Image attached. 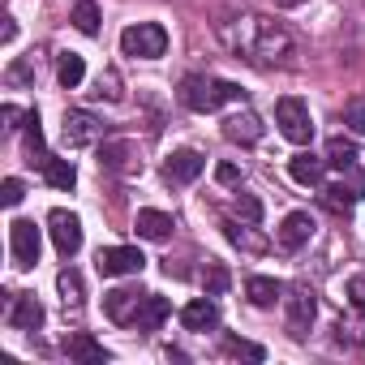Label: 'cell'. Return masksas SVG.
Returning a JSON list of instances; mask_svg holds the SVG:
<instances>
[{"label": "cell", "instance_id": "cell-4", "mask_svg": "<svg viewBox=\"0 0 365 365\" xmlns=\"http://www.w3.org/2000/svg\"><path fill=\"white\" fill-rule=\"evenodd\" d=\"M43 254V228L35 220H14L9 224V258L18 271H35Z\"/></svg>", "mask_w": 365, "mask_h": 365}, {"label": "cell", "instance_id": "cell-17", "mask_svg": "<svg viewBox=\"0 0 365 365\" xmlns=\"http://www.w3.org/2000/svg\"><path fill=\"white\" fill-rule=\"evenodd\" d=\"M172 228H176V220H172L168 211H155V207H142L138 220H133V232H138L142 241H168Z\"/></svg>", "mask_w": 365, "mask_h": 365}, {"label": "cell", "instance_id": "cell-7", "mask_svg": "<svg viewBox=\"0 0 365 365\" xmlns=\"http://www.w3.org/2000/svg\"><path fill=\"white\" fill-rule=\"evenodd\" d=\"M314 232H318V224H314L309 211H288V215L279 220V228H275V245H279L284 254H297V250H305V245L314 241Z\"/></svg>", "mask_w": 365, "mask_h": 365}, {"label": "cell", "instance_id": "cell-33", "mask_svg": "<svg viewBox=\"0 0 365 365\" xmlns=\"http://www.w3.org/2000/svg\"><path fill=\"white\" fill-rule=\"evenodd\" d=\"M91 95H95V99H112V103H116V99H120V95H125V91H120V78H116V73H112V69H108V73H103V78H99V86H95V91H91Z\"/></svg>", "mask_w": 365, "mask_h": 365}, {"label": "cell", "instance_id": "cell-5", "mask_svg": "<svg viewBox=\"0 0 365 365\" xmlns=\"http://www.w3.org/2000/svg\"><path fill=\"white\" fill-rule=\"evenodd\" d=\"M275 125H279V133H284L292 146H309V142H314V116H309V108H305L301 99H292V95H284V99L275 103Z\"/></svg>", "mask_w": 365, "mask_h": 365}, {"label": "cell", "instance_id": "cell-30", "mask_svg": "<svg viewBox=\"0 0 365 365\" xmlns=\"http://www.w3.org/2000/svg\"><path fill=\"white\" fill-rule=\"evenodd\" d=\"M224 352L228 356H245V361H267V348L262 344H250V339H237V335L224 339Z\"/></svg>", "mask_w": 365, "mask_h": 365}, {"label": "cell", "instance_id": "cell-35", "mask_svg": "<svg viewBox=\"0 0 365 365\" xmlns=\"http://www.w3.org/2000/svg\"><path fill=\"white\" fill-rule=\"evenodd\" d=\"M22 198H26V185H22L18 176H9L5 185H0V202H5V207H18Z\"/></svg>", "mask_w": 365, "mask_h": 365}, {"label": "cell", "instance_id": "cell-40", "mask_svg": "<svg viewBox=\"0 0 365 365\" xmlns=\"http://www.w3.org/2000/svg\"><path fill=\"white\" fill-rule=\"evenodd\" d=\"M14 39H18V22H14V18H5V35H0V43H5V48H9Z\"/></svg>", "mask_w": 365, "mask_h": 365}, {"label": "cell", "instance_id": "cell-34", "mask_svg": "<svg viewBox=\"0 0 365 365\" xmlns=\"http://www.w3.org/2000/svg\"><path fill=\"white\" fill-rule=\"evenodd\" d=\"M202 288H207L211 297H224V292H228V271H224V267L202 271Z\"/></svg>", "mask_w": 365, "mask_h": 365}, {"label": "cell", "instance_id": "cell-21", "mask_svg": "<svg viewBox=\"0 0 365 365\" xmlns=\"http://www.w3.org/2000/svg\"><path fill=\"white\" fill-rule=\"evenodd\" d=\"M56 82H61L65 91H78V86L86 82V61H82L78 52H61V56H56Z\"/></svg>", "mask_w": 365, "mask_h": 365}, {"label": "cell", "instance_id": "cell-14", "mask_svg": "<svg viewBox=\"0 0 365 365\" xmlns=\"http://www.w3.org/2000/svg\"><path fill=\"white\" fill-rule=\"evenodd\" d=\"M142 301H146V292H142V288H112V292H103V314H108L112 322L129 327Z\"/></svg>", "mask_w": 365, "mask_h": 365}, {"label": "cell", "instance_id": "cell-23", "mask_svg": "<svg viewBox=\"0 0 365 365\" xmlns=\"http://www.w3.org/2000/svg\"><path fill=\"white\" fill-rule=\"evenodd\" d=\"M39 172H43V180H48L52 190H73V185H78V168H73L69 159H56V155H52Z\"/></svg>", "mask_w": 365, "mask_h": 365}, {"label": "cell", "instance_id": "cell-10", "mask_svg": "<svg viewBox=\"0 0 365 365\" xmlns=\"http://www.w3.org/2000/svg\"><path fill=\"white\" fill-rule=\"evenodd\" d=\"M5 327H9V331H39V327H43V305H39V297H35V292H9Z\"/></svg>", "mask_w": 365, "mask_h": 365}, {"label": "cell", "instance_id": "cell-37", "mask_svg": "<svg viewBox=\"0 0 365 365\" xmlns=\"http://www.w3.org/2000/svg\"><path fill=\"white\" fill-rule=\"evenodd\" d=\"M215 180H220V185H241V168L237 163H220L215 168Z\"/></svg>", "mask_w": 365, "mask_h": 365}, {"label": "cell", "instance_id": "cell-2", "mask_svg": "<svg viewBox=\"0 0 365 365\" xmlns=\"http://www.w3.org/2000/svg\"><path fill=\"white\" fill-rule=\"evenodd\" d=\"M180 103H185L190 112H220L224 103H245V91L237 82H224V78H207V73H190L180 78Z\"/></svg>", "mask_w": 365, "mask_h": 365}, {"label": "cell", "instance_id": "cell-6", "mask_svg": "<svg viewBox=\"0 0 365 365\" xmlns=\"http://www.w3.org/2000/svg\"><path fill=\"white\" fill-rule=\"evenodd\" d=\"M48 232H52V245H56V254H61L65 262L78 258V250H82V220H78L73 211L56 207V211L48 215Z\"/></svg>", "mask_w": 365, "mask_h": 365}, {"label": "cell", "instance_id": "cell-38", "mask_svg": "<svg viewBox=\"0 0 365 365\" xmlns=\"http://www.w3.org/2000/svg\"><path fill=\"white\" fill-rule=\"evenodd\" d=\"M348 190H352V194H356V198H365V172H361V168H356V163H352V168H348Z\"/></svg>", "mask_w": 365, "mask_h": 365}, {"label": "cell", "instance_id": "cell-29", "mask_svg": "<svg viewBox=\"0 0 365 365\" xmlns=\"http://www.w3.org/2000/svg\"><path fill=\"white\" fill-rule=\"evenodd\" d=\"M5 82H9L14 91L31 86V82H35V56H22V61H14V65L5 69Z\"/></svg>", "mask_w": 365, "mask_h": 365}, {"label": "cell", "instance_id": "cell-1", "mask_svg": "<svg viewBox=\"0 0 365 365\" xmlns=\"http://www.w3.org/2000/svg\"><path fill=\"white\" fill-rule=\"evenodd\" d=\"M224 39L232 43L237 56L254 61V65H279L288 52H292V39L279 22H267V18H237V26H224Z\"/></svg>", "mask_w": 365, "mask_h": 365}, {"label": "cell", "instance_id": "cell-22", "mask_svg": "<svg viewBox=\"0 0 365 365\" xmlns=\"http://www.w3.org/2000/svg\"><path fill=\"white\" fill-rule=\"evenodd\" d=\"M65 352H69L73 361H91V365H108V348H103V344H95V339H91V335H82V331L65 339Z\"/></svg>", "mask_w": 365, "mask_h": 365}, {"label": "cell", "instance_id": "cell-11", "mask_svg": "<svg viewBox=\"0 0 365 365\" xmlns=\"http://www.w3.org/2000/svg\"><path fill=\"white\" fill-rule=\"evenodd\" d=\"M202 168H207V159L198 150L180 146V150H172L163 159V180H168V185H194V180L202 176Z\"/></svg>", "mask_w": 365, "mask_h": 365}, {"label": "cell", "instance_id": "cell-8", "mask_svg": "<svg viewBox=\"0 0 365 365\" xmlns=\"http://www.w3.org/2000/svg\"><path fill=\"white\" fill-rule=\"evenodd\" d=\"M95 267H99L103 279H120V275H142L146 258H142V250H133V245H108V250H99Z\"/></svg>", "mask_w": 365, "mask_h": 365}, {"label": "cell", "instance_id": "cell-28", "mask_svg": "<svg viewBox=\"0 0 365 365\" xmlns=\"http://www.w3.org/2000/svg\"><path fill=\"white\" fill-rule=\"evenodd\" d=\"M73 26L82 35H99V5H95V0H78V5H73Z\"/></svg>", "mask_w": 365, "mask_h": 365}, {"label": "cell", "instance_id": "cell-39", "mask_svg": "<svg viewBox=\"0 0 365 365\" xmlns=\"http://www.w3.org/2000/svg\"><path fill=\"white\" fill-rule=\"evenodd\" d=\"M0 116H5V129H9V133H14V129H18V120H22V112H18L14 103H5V108H0Z\"/></svg>", "mask_w": 365, "mask_h": 365}, {"label": "cell", "instance_id": "cell-26", "mask_svg": "<svg viewBox=\"0 0 365 365\" xmlns=\"http://www.w3.org/2000/svg\"><path fill=\"white\" fill-rule=\"evenodd\" d=\"M322 202H327V207H331L335 215H348V211H352V207H356L361 198H356V194H352V190L344 185V180H339V185H327V190H322Z\"/></svg>", "mask_w": 365, "mask_h": 365}, {"label": "cell", "instance_id": "cell-18", "mask_svg": "<svg viewBox=\"0 0 365 365\" xmlns=\"http://www.w3.org/2000/svg\"><path fill=\"white\" fill-rule=\"evenodd\" d=\"M99 168L103 172H133L142 163L133 159V142L129 138H116V142H103L99 146Z\"/></svg>", "mask_w": 365, "mask_h": 365}, {"label": "cell", "instance_id": "cell-13", "mask_svg": "<svg viewBox=\"0 0 365 365\" xmlns=\"http://www.w3.org/2000/svg\"><path fill=\"white\" fill-rule=\"evenodd\" d=\"M262 133H267V125H262V116L250 112V108H241V112H232V116L224 120V138H228L232 146H254Z\"/></svg>", "mask_w": 365, "mask_h": 365}, {"label": "cell", "instance_id": "cell-19", "mask_svg": "<svg viewBox=\"0 0 365 365\" xmlns=\"http://www.w3.org/2000/svg\"><path fill=\"white\" fill-rule=\"evenodd\" d=\"M168 314H172V305L163 301V297H155V292H146V301L138 305V314H133V331H142V335H150V331H159L163 322H168Z\"/></svg>", "mask_w": 365, "mask_h": 365}, {"label": "cell", "instance_id": "cell-12", "mask_svg": "<svg viewBox=\"0 0 365 365\" xmlns=\"http://www.w3.org/2000/svg\"><path fill=\"white\" fill-rule=\"evenodd\" d=\"M61 138H65V146H91V142L103 138V120L73 108V112H65V120H61Z\"/></svg>", "mask_w": 365, "mask_h": 365}, {"label": "cell", "instance_id": "cell-3", "mask_svg": "<svg viewBox=\"0 0 365 365\" xmlns=\"http://www.w3.org/2000/svg\"><path fill=\"white\" fill-rule=\"evenodd\" d=\"M168 52V31L159 22H133L120 31V56L129 61H159Z\"/></svg>", "mask_w": 365, "mask_h": 365}, {"label": "cell", "instance_id": "cell-32", "mask_svg": "<svg viewBox=\"0 0 365 365\" xmlns=\"http://www.w3.org/2000/svg\"><path fill=\"white\" fill-rule=\"evenodd\" d=\"M237 215H241L245 224H262V202H258L254 194H237Z\"/></svg>", "mask_w": 365, "mask_h": 365}, {"label": "cell", "instance_id": "cell-41", "mask_svg": "<svg viewBox=\"0 0 365 365\" xmlns=\"http://www.w3.org/2000/svg\"><path fill=\"white\" fill-rule=\"evenodd\" d=\"M305 0H275V9H301Z\"/></svg>", "mask_w": 365, "mask_h": 365}, {"label": "cell", "instance_id": "cell-9", "mask_svg": "<svg viewBox=\"0 0 365 365\" xmlns=\"http://www.w3.org/2000/svg\"><path fill=\"white\" fill-rule=\"evenodd\" d=\"M284 301H288V335H292V339H305L309 327H314V318H318V297H314V288L297 284Z\"/></svg>", "mask_w": 365, "mask_h": 365}, {"label": "cell", "instance_id": "cell-25", "mask_svg": "<svg viewBox=\"0 0 365 365\" xmlns=\"http://www.w3.org/2000/svg\"><path fill=\"white\" fill-rule=\"evenodd\" d=\"M327 163L339 168V172H348V168L356 163V142H348V138H331V142H327Z\"/></svg>", "mask_w": 365, "mask_h": 365}, {"label": "cell", "instance_id": "cell-31", "mask_svg": "<svg viewBox=\"0 0 365 365\" xmlns=\"http://www.w3.org/2000/svg\"><path fill=\"white\" fill-rule=\"evenodd\" d=\"M344 292H348V305L361 314V327H365V275H352V279L344 284Z\"/></svg>", "mask_w": 365, "mask_h": 365}, {"label": "cell", "instance_id": "cell-27", "mask_svg": "<svg viewBox=\"0 0 365 365\" xmlns=\"http://www.w3.org/2000/svg\"><path fill=\"white\" fill-rule=\"evenodd\" d=\"M56 292H61L65 305H82V275H78L73 267H65V271L56 275Z\"/></svg>", "mask_w": 365, "mask_h": 365}, {"label": "cell", "instance_id": "cell-20", "mask_svg": "<svg viewBox=\"0 0 365 365\" xmlns=\"http://www.w3.org/2000/svg\"><path fill=\"white\" fill-rule=\"evenodd\" d=\"M245 297H250V305L271 309V305L284 297V284H279V279H271V275H250V279H245Z\"/></svg>", "mask_w": 365, "mask_h": 365}, {"label": "cell", "instance_id": "cell-16", "mask_svg": "<svg viewBox=\"0 0 365 365\" xmlns=\"http://www.w3.org/2000/svg\"><path fill=\"white\" fill-rule=\"evenodd\" d=\"M327 159H318V155H309V150H301V155H292L288 159V176L297 180V185H305V190H318L322 185V176H327Z\"/></svg>", "mask_w": 365, "mask_h": 365}, {"label": "cell", "instance_id": "cell-36", "mask_svg": "<svg viewBox=\"0 0 365 365\" xmlns=\"http://www.w3.org/2000/svg\"><path fill=\"white\" fill-rule=\"evenodd\" d=\"M344 125H348L352 133H365V103H348V108H344Z\"/></svg>", "mask_w": 365, "mask_h": 365}, {"label": "cell", "instance_id": "cell-15", "mask_svg": "<svg viewBox=\"0 0 365 365\" xmlns=\"http://www.w3.org/2000/svg\"><path fill=\"white\" fill-rule=\"evenodd\" d=\"M180 327H185V331H215L220 327V305H215V297L207 292V297H194L185 309H180Z\"/></svg>", "mask_w": 365, "mask_h": 365}, {"label": "cell", "instance_id": "cell-24", "mask_svg": "<svg viewBox=\"0 0 365 365\" xmlns=\"http://www.w3.org/2000/svg\"><path fill=\"white\" fill-rule=\"evenodd\" d=\"M26 155H31V163H48L52 155H48V142H43V120H39V112H31L26 116Z\"/></svg>", "mask_w": 365, "mask_h": 365}]
</instances>
